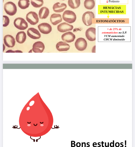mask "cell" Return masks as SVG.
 Returning <instances> with one entry per match:
<instances>
[{
	"label": "cell",
	"mask_w": 135,
	"mask_h": 147,
	"mask_svg": "<svg viewBox=\"0 0 135 147\" xmlns=\"http://www.w3.org/2000/svg\"><path fill=\"white\" fill-rule=\"evenodd\" d=\"M62 16L64 21L70 24L74 22L77 18L75 13L73 11L70 10H65L63 12Z\"/></svg>",
	"instance_id": "obj_1"
},
{
	"label": "cell",
	"mask_w": 135,
	"mask_h": 147,
	"mask_svg": "<svg viewBox=\"0 0 135 147\" xmlns=\"http://www.w3.org/2000/svg\"><path fill=\"white\" fill-rule=\"evenodd\" d=\"M4 9L6 13L10 16L14 15L17 11V8L16 5L13 2L11 1L7 2L5 4Z\"/></svg>",
	"instance_id": "obj_2"
},
{
	"label": "cell",
	"mask_w": 135,
	"mask_h": 147,
	"mask_svg": "<svg viewBox=\"0 0 135 147\" xmlns=\"http://www.w3.org/2000/svg\"><path fill=\"white\" fill-rule=\"evenodd\" d=\"M95 15L91 11H87L82 15V20L83 23L86 26H90L92 24V19L94 18Z\"/></svg>",
	"instance_id": "obj_3"
},
{
	"label": "cell",
	"mask_w": 135,
	"mask_h": 147,
	"mask_svg": "<svg viewBox=\"0 0 135 147\" xmlns=\"http://www.w3.org/2000/svg\"><path fill=\"white\" fill-rule=\"evenodd\" d=\"M14 24L17 29L21 30L26 29L28 27V24L26 21L22 18H16L14 20Z\"/></svg>",
	"instance_id": "obj_4"
},
{
	"label": "cell",
	"mask_w": 135,
	"mask_h": 147,
	"mask_svg": "<svg viewBox=\"0 0 135 147\" xmlns=\"http://www.w3.org/2000/svg\"><path fill=\"white\" fill-rule=\"evenodd\" d=\"M27 21L32 25H35L39 22V19L37 14L34 11H31L28 13L26 16Z\"/></svg>",
	"instance_id": "obj_5"
},
{
	"label": "cell",
	"mask_w": 135,
	"mask_h": 147,
	"mask_svg": "<svg viewBox=\"0 0 135 147\" xmlns=\"http://www.w3.org/2000/svg\"><path fill=\"white\" fill-rule=\"evenodd\" d=\"M87 43L86 40L83 38H78L75 43L76 48L78 51H82L85 50L87 47Z\"/></svg>",
	"instance_id": "obj_6"
},
{
	"label": "cell",
	"mask_w": 135,
	"mask_h": 147,
	"mask_svg": "<svg viewBox=\"0 0 135 147\" xmlns=\"http://www.w3.org/2000/svg\"><path fill=\"white\" fill-rule=\"evenodd\" d=\"M38 28L40 32L43 34H48L52 30L51 26L47 23H43L39 24Z\"/></svg>",
	"instance_id": "obj_7"
},
{
	"label": "cell",
	"mask_w": 135,
	"mask_h": 147,
	"mask_svg": "<svg viewBox=\"0 0 135 147\" xmlns=\"http://www.w3.org/2000/svg\"><path fill=\"white\" fill-rule=\"evenodd\" d=\"M96 29L94 27H90L88 28L85 32L86 38L90 41H95L96 38Z\"/></svg>",
	"instance_id": "obj_8"
},
{
	"label": "cell",
	"mask_w": 135,
	"mask_h": 147,
	"mask_svg": "<svg viewBox=\"0 0 135 147\" xmlns=\"http://www.w3.org/2000/svg\"><path fill=\"white\" fill-rule=\"evenodd\" d=\"M73 26L67 23L63 22L59 24L57 26L58 30L61 32H64L72 30Z\"/></svg>",
	"instance_id": "obj_9"
},
{
	"label": "cell",
	"mask_w": 135,
	"mask_h": 147,
	"mask_svg": "<svg viewBox=\"0 0 135 147\" xmlns=\"http://www.w3.org/2000/svg\"><path fill=\"white\" fill-rule=\"evenodd\" d=\"M27 33L29 37L34 39H39L41 36L39 32L37 29L33 28H29L27 31Z\"/></svg>",
	"instance_id": "obj_10"
},
{
	"label": "cell",
	"mask_w": 135,
	"mask_h": 147,
	"mask_svg": "<svg viewBox=\"0 0 135 147\" xmlns=\"http://www.w3.org/2000/svg\"><path fill=\"white\" fill-rule=\"evenodd\" d=\"M61 38L63 41L70 43L74 41L76 36L73 33L69 31L61 35Z\"/></svg>",
	"instance_id": "obj_11"
},
{
	"label": "cell",
	"mask_w": 135,
	"mask_h": 147,
	"mask_svg": "<svg viewBox=\"0 0 135 147\" xmlns=\"http://www.w3.org/2000/svg\"><path fill=\"white\" fill-rule=\"evenodd\" d=\"M45 49L43 43L41 41H37L35 42L33 45L32 50L33 52L36 53H42Z\"/></svg>",
	"instance_id": "obj_12"
},
{
	"label": "cell",
	"mask_w": 135,
	"mask_h": 147,
	"mask_svg": "<svg viewBox=\"0 0 135 147\" xmlns=\"http://www.w3.org/2000/svg\"><path fill=\"white\" fill-rule=\"evenodd\" d=\"M4 41L5 45L8 47H13L15 43L14 38L10 35H7L4 36Z\"/></svg>",
	"instance_id": "obj_13"
},
{
	"label": "cell",
	"mask_w": 135,
	"mask_h": 147,
	"mask_svg": "<svg viewBox=\"0 0 135 147\" xmlns=\"http://www.w3.org/2000/svg\"><path fill=\"white\" fill-rule=\"evenodd\" d=\"M50 20L53 25H56L61 22L62 19L60 14L53 13L51 15Z\"/></svg>",
	"instance_id": "obj_14"
},
{
	"label": "cell",
	"mask_w": 135,
	"mask_h": 147,
	"mask_svg": "<svg viewBox=\"0 0 135 147\" xmlns=\"http://www.w3.org/2000/svg\"><path fill=\"white\" fill-rule=\"evenodd\" d=\"M67 6V5L65 3H60L59 2H57L53 5V9L54 12L57 13H61L65 10Z\"/></svg>",
	"instance_id": "obj_15"
},
{
	"label": "cell",
	"mask_w": 135,
	"mask_h": 147,
	"mask_svg": "<svg viewBox=\"0 0 135 147\" xmlns=\"http://www.w3.org/2000/svg\"><path fill=\"white\" fill-rule=\"evenodd\" d=\"M70 47L68 44L62 41L57 42L56 45V49L59 51H67L69 49Z\"/></svg>",
	"instance_id": "obj_16"
},
{
	"label": "cell",
	"mask_w": 135,
	"mask_h": 147,
	"mask_svg": "<svg viewBox=\"0 0 135 147\" xmlns=\"http://www.w3.org/2000/svg\"><path fill=\"white\" fill-rule=\"evenodd\" d=\"M49 13V10L46 7H42L39 10V16L41 19H45L48 16Z\"/></svg>",
	"instance_id": "obj_17"
},
{
	"label": "cell",
	"mask_w": 135,
	"mask_h": 147,
	"mask_svg": "<svg viewBox=\"0 0 135 147\" xmlns=\"http://www.w3.org/2000/svg\"><path fill=\"white\" fill-rule=\"evenodd\" d=\"M26 34L24 31L19 32L16 35V40L19 43L21 44L24 42L26 40Z\"/></svg>",
	"instance_id": "obj_18"
},
{
	"label": "cell",
	"mask_w": 135,
	"mask_h": 147,
	"mask_svg": "<svg viewBox=\"0 0 135 147\" xmlns=\"http://www.w3.org/2000/svg\"><path fill=\"white\" fill-rule=\"evenodd\" d=\"M68 4L69 6L73 9L78 8L80 5V0H68Z\"/></svg>",
	"instance_id": "obj_19"
},
{
	"label": "cell",
	"mask_w": 135,
	"mask_h": 147,
	"mask_svg": "<svg viewBox=\"0 0 135 147\" xmlns=\"http://www.w3.org/2000/svg\"><path fill=\"white\" fill-rule=\"evenodd\" d=\"M95 2L94 0H85L84 2L85 7L88 9H93L95 6Z\"/></svg>",
	"instance_id": "obj_20"
},
{
	"label": "cell",
	"mask_w": 135,
	"mask_h": 147,
	"mask_svg": "<svg viewBox=\"0 0 135 147\" xmlns=\"http://www.w3.org/2000/svg\"><path fill=\"white\" fill-rule=\"evenodd\" d=\"M29 5V0H19L18 2L19 7L22 9H25L27 8Z\"/></svg>",
	"instance_id": "obj_21"
},
{
	"label": "cell",
	"mask_w": 135,
	"mask_h": 147,
	"mask_svg": "<svg viewBox=\"0 0 135 147\" xmlns=\"http://www.w3.org/2000/svg\"><path fill=\"white\" fill-rule=\"evenodd\" d=\"M32 5L35 8H39L41 7L43 4V0H31Z\"/></svg>",
	"instance_id": "obj_22"
},
{
	"label": "cell",
	"mask_w": 135,
	"mask_h": 147,
	"mask_svg": "<svg viewBox=\"0 0 135 147\" xmlns=\"http://www.w3.org/2000/svg\"><path fill=\"white\" fill-rule=\"evenodd\" d=\"M3 27H6L8 25L9 23L10 20L9 17L6 16H3Z\"/></svg>",
	"instance_id": "obj_23"
},
{
	"label": "cell",
	"mask_w": 135,
	"mask_h": 147,
	"mask_svg": "<svg viewBox=\"0 0 135 147\" xmlns=\"http://www.w3.org/2000/svg\"><path fill=\"white\" fill-rule=\"evenodd\" d=\"M22 51L19 50H16L15 51H13L11 50H9L7 51L6 53H22Z\"/></svg>",
	"instance_id": "obj_24"
},
{
	"label": "cell",
	"mask_w": 135,
	"mask_h": 147,
	"mask_svg": "<svg viewBox=\"0 0 135 147\" xmlns=\"http://www.w3.org/2000/svg\"><path fill=\"white\" fill-rule=\"evenodd\" d=\"M33 125H34V126H36V125H37V124H36V125H35V124H33Z\"/></svg>",
	"instance_id": "obj_25"
},
{
	"label": "cell",
	"mask_w": 135,
	"mask_h": 147,
	"mask_svg": "<svg viewBox=\"0 0 135 147\" xmlns=\"http://www.w3.org/2000/svg\"><path fill=\"white\" fill-rule=\"evenodd\" d=\"M27 123H29V124H30V123H31V122H30V123H29L28 122H27Z\"/></svg>",
	"instance_id": "obj_26"
},
{
	"label": "cell",
	"mask_w": 135,
	"mask_h": 147,
	"mask_svg": "<svg viewBox=\"0 0 135 147\" xmlns=\"http://www.w3.org/2000/svg\"><path fill=\"white\" fill-rule=\"evenodd\" d=\"M60 0L64 1V0Z\"/></svg>",
	"instance_id": "obj_27"
}]
</instances>
